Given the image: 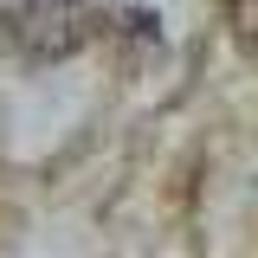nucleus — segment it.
<instances>
[{"instance_id": "obj_1", "label": "nucleus", "mask_w": 258, "mask_h": 258, "mask_svg": "<svg viewBox=\"0 0 258 258\" xmlns=\"http://www.w3.org/2000/svg\"><path fill=\"white\" fill-rule=\"evenodd\" d=\"M0 39L26 64L78 58L97 39V7L91 0H0Z\"/></svg>"}, {"instance_id": "obj_2", "label": "nucleus", "mask_w": 258, "mask_h": 258, "mask_svg": "<svg viewBox=\"0 0 258 258\" xmlns=\"http://www.w3.org/2000/svg\"><path fill=\"white\" fill-rule=\"evenodd\" d=\"M226 26H232V39H245V45H258V0H220Z\"/></svg>"}]
</instances>
